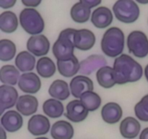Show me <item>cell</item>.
<instances>
[{
  "label": "cell",
  "mask_w": 148,
  "mask_h": 139,
  "mask_svg": "<svg viewBox=\"0 0 148 139\" xmlns=\"http://www.w3.org/2000/svg\"><path fill=\"white\" fill-rule=\"evenodd\" d=\"M113 69L114 80L119 85L137 82L141 79L143 75L141 65L126 54H122L116 58Z\"/></svg>",
  "instance_id": "obj_1"
},
{
  "label": "cell",
  "mask_w": 148,
  "mask_h": 139,
  "mask_svg": "<svg viewBox=\"0 0 148 139\" xmlns=\"http://www.w3.org/2000/svg\"><path fill=\"white\" fill-rule=\"evenodd\" d=\"M124 32L117 27H111L105 32L101 40V49L109 57H118L124 51Z\"/></svg>",
  "instance_id": "obj_2"
},
{
  "label": "cell",
  "mask_w": 148,
  "mask_h": 139,
  "mask_svg": "<svg viewBox=\"0 0 148 139\" xmlns=\"http://www.w3.org/2000/svg\"><path fill=\"white\" fill-rule=\"evenodd\" d=\"M75 31L76 29L66 28L59 33L52 47V52L57 61H66L75 56L74 35Z\"/></svg>",
  "instance_id": "obj_3"
},
{
  "label": "cell",
  "mask_w": 148,
  "mask_h": 139,
  "mask_svg": "<svg viewBox=\"0 0 148 139\" xmlns=\"http://www.w3.org/2000/svg\"><path fill=\"white\" fill-rule=\"evenodd\" d=\"M20 23L25 31L36 36L42 33L45 24L40 13L33 8H25L20 14Z\"/></svg>",
  "instance_id": "obj_4"
},
{
  "label": "cell",
  "mask_w": 148,
  "mask_h": 139,
  "mask_svg": "<svg viewBox=\"0 0 148 139\" xmlns=\"http://www.w3.org/2000/svg\"><path fill=\"white\" fill-rule=\"evenodd\" d=\"M116 18L124 23L130 24L137 20L140 10L137 3L131 0H119L113 6Z\"/></svg>",
  "instance_id": "obj_5"
},
{
  "label": "cell",
  "mask_w": 148,
  "mask_h": 139,
  "mask_svg": "<svg viewBox=\"0 0 148 139\" xmlns=\"http://www.w3.org/2000/svg\"><path fill=\"white\" fill-rule=\"evenodd\" d=\"M129 52L137 58H145L148 54V39L140 30H134L127 36Z\"/></svg>",
  "instance_id": "obj_6"
},
{
  "label": "cell",
  "mask_w": 148,
  "mask_h": 139,
  "mask_svg": "<svg viewBox=\"0 0 148 139\" xmlns=\"http://www.w3.org/2000/svg\"><path fill=\"white\" fill-rule=\"evenodd\" d=\"M27 49L30 53L36 56L47 54L50 49V42L44 35H36L29 38Z\"/></svg>",
  "instance_id": "obj_7"
},
{
  "label": "cell",
  "mask_w": 148,
  "mask_h": 139,
  "mask_svg": "<svg viewBox=\"0 0 148 139\" xmlns=\"http://www.w3.org/2000/svg\"><path fill=\"white\" fill-rule=\"evenodd\" d=\"M88 111L80 100L75 99L66 105L65 117L73 122H80L85 120L88 115Z\"/></svg>",
  "instance_id": "obj_8"
},
{
  "label": "cell",
  "mask_w": 148,
  "mask_h": 139,
  "mask_svg": "<svg viewBox=\"0 0 148 139\" xmlns=\"http://www.w3.org/2000/svg\"><path fill=\"white\" fill-rule=\"evenodd\" d=\"M18 92L14 87L8 85L0 86V113L14 107L18 100Z\"/></svg>",
  "instance_id": "obj_9"
},
{
  "label": "cell",
  "mask_w": 148,
  "mask_h": 139,
  "mask_svg": "<svg viewBox=\"0 0 148 139\" xmlns=\"http://www.w3.org/2000/svg\"><path fill=\"white\" fill-rule=\"evenodd\" d=\"M18 87L24 93L36 94L41 88V81L34 72H25L20 75Z\"/></svg>",
  "instance_id": "obj_10"
},
{
  "label": "cell",
  "mask_w": 148,
  "mask_h": 139,
  "mask_svg": "<svg viewBox=\"0 0 148 139\" xmlns=\"http://www.w3.org/2000/svg\"><path fill=\"white\" fill-rule=\"evenodd\" d=\"M70 92L75 98H79L84 93L92 91L93 82L90 78L85 75H77L72 78L69 84Z\"/></svg>",
  "instance_id": "obj_11"
},
{
  "label": "cell",
  "mask_w": 148,
  "mask_h": 139,
  "mask_svg": "<svg viewBox=\"0 0 148 139\" xmlns=\"http://www.w3.org/2000/svg\"><path fill=\"white\" fill-rule=\"evenodd\" d=\"M95 43V36L88 29L76 30L74 35V45L77 49L88 51L92 49Z\"/></svg>",
  "instance_id": "obj_12"
},
{
  "label": "cell",
  "mask_w": 148,
  "mask_h": 139,
  "mask_svg": "<svg viewBox=\"0 0 148 139\" xmlns=\"http://www.w3.org/2000/svg\"><path fill=\"white\" fill-rule=\"evenodd\" d=\"M51 127L49 119L42 114L32 116L27 122V130L33 136L45 135L49 131Z\"/></svg>",
  "instance_id": "obj_13"
},
{
  "label": "cell",
  "mask_w": 148,
  "mask_h": 139,
  "mask_svg": "<svg viewBox=\"0 0 148 139\" xmlns=\"http://www.w3.org/2000/svg\"><path fill=\"white\" fill-rule=\"evenodd\" d=\"M1 124L5 130L14 133L21 128L23 125V119L18 111L9 110L1 116Z\"/></svg>",
  "instance_id": "obj_14"
},
{
  "label": "cell",
  "mask_w": 148,
  "mask_h": 139,
  "mask_svg": "<svg viewBox=\"0 0 148 139\" xmlns=\"http://www.w3.org/2000/svg\"><path fill=\"white\" fill-rule=\"evenodd\" d=\"M113 14L109 8L99 7L95 9L91 15V23L100 29L106 28L112 23Z\"/></svg>",
  "instance_id": "obj_15"
},
{
  "label": "cell",
  "mask_w": 148,
  "mask_h": 139,
  "mask_svg": "<svg viewBox=\"0 0 148 139\" xmlns=\"http://www.w3.org/2000/svg\"><path fill=\"white\" fill-rule=\"evenodd\" d=\"M106 59L102 55H90L80 62L79 72L82 75H89L97 69L99 70L103 67L106 66Z\"/></svg>",
  "instance_id": "obj_16"
},
{
  "label": "cell",
  "mask_w": 148,
  "mask_h": 139,
  "mask_svg": "<svg viewBox=\"0 0 148 139\" xmlns=\"http://www.w3.org/2000/svg\"><path fill=\"white\" fill-rule=\"evenodd\" d=\"M38 107V101L37 98L32 95L26 94L19 97L16 104L17 111L23 116H30L35 114Z\"/></svg>",
  "instance_id": "obj_17"
},
{
  "label": "cell",
  "mask_w": 148,
  "mask_h": 139,
  "mask_svg": "<svg viewBox=\"0 0 148 139\" xmlns=\"http://www.w3.org/2000/svg\"><path fill=\"white\" fill-rule=\"evenodd\" d=\"M140 122L133 117H126L120 123V133L124 138H135L140 133Z\"/></svg>",
  "instance_id": "obj_18"
},
{
  "label": "cell",
  "mask_w": 148,
  "mask_h": 139,
  "mask_svg": "<svg viewBox=\"0 0 148 139\" xmlns=\"http://www.w3.org/2000/svg\"><path fill=\"white\" fill-rule=\"evenodd\" d=\"M123 114L121 106L115 102H108L101 109V117L105 122L115 124L120 121Z\"/></svg>",
  "instance_id": "obj_19"
},
{
  "label": "cell",
  "mask_w": 148,
  "mask_h": 139,
  "mask_svg": "<svg viewBox=\"0 0 148 139\" xmlns=\"http://www.w3.org/2000/svg\"><path fill=\"white\" fill-rule=\"evenodd\" d=\"M51 136L53 139H72L74 136V128L69 122L59 120L52 125Z\"/></svg>",
  "instance_id": "obj_20"
},
{
  "label": "cell",
  "mask_w": 148,
  "mask_h": 139,
  "mask_svg": "<svg viewBox=\"0 0 148 139\" xmlns=\"http://www.w3.org/2000/svg\"><path fill=\"white\" fill-rule=\"evenodd\" d=\"M56 65L59 73L66 78L73 77L80 70V63L75 55L68 60L57 61Z\"/></svg>",
  "instance_id": "obj_21"
},
{
  "label": "cell",
  "mask_w": 148,
  "mask_h": 139,
  "mask_svg": "<svg viewBox=\"0 0 148 139\" xmlns=\"http://www.w3.org/2000/svg\"><path fill=\"white\" fill-rule=\"evenodd\" d=\"M70 93L68 83L63 80H56L51 84L49 88V95L52 98L61 101L67 99Z\"/></svg>",
  "instance_id": "obj_22"
},
{
  "label": "cell",
  "mask_w": 148,
  "mask_h": 139,
  "mask_svg": "<svg viewBox=\"0 0 148 139\" xmlns=\"http://www.w3.org/2000/svg\"><path fill=\"white\" fill-rule=\"evenodd\" d=\"M17 27L18 19L13 12L5 11L0 14V29L1 31L11 33L15 31Z\"/></svg>",
  "instance_id": "obj_23"
},
{
  "label": "cell",
  "mask_w": 148,
  "mask_h": 139,
  "mask_svg": "<svg viewBox=\"0 0 148 139\" xmlns=\"http://www.w3.org/2000/svg\"><path fill=\"white\" fill-rule=\"evenodd\" d=\"M90 9L83 1H78L71 8L70 15L72 20L77 23H85L90 17Z\"/></svg>",
  "instance_id": "obj_24"
},
{
  "label": "cell",
  "mask_w": 148,
  "mask_h": 139,
  "mask_svg": "<svg viewBox=\"0 0 148 139\" xmlns=\"http://www.w3.org/2000/svg\"><path fill=\"white\" fill-rule=\"evenodd\" d=\"M20 78V72L14 65H6L1 67L0 70V80L4 85H16Z\"/></svg>",
  "instance_id": "obj_25"
},
{
  "label": "cell",
  "mask_w": 148,
  "mask_h": 139,
  "mask_svg": "<svg viewBox=\"0 0 148 139\" xmlns=\"http://www.w3.org/2000/svg\"><path fill=\"white\" fill-rule=\"evenodd\" d=\"M36 65L35 56L27 51L20 52L15 58V65L21 72H28L34 69Z\"/></svg>",
  "instance_id": "obj_26"
},
{
  "label": "cell",
  "mask_w": 148,
  "mask_h": 139,
  "mask_svg": "<svg viewBox=\"0 0 148 139\" xmlns=\"http://www.w3.org/2000/svg\"><path fill=\"white\" fill-rule=\"evenodd\" d=\"M96 79L98 84L104 88H111L116 85L114 76V69L109 66H105L98 70Z\"/></svg>",
  "instance_id": "obj_27"
},
{
  "label": "cell",
  "mask_w": 148,
  "mask_h": 139,
  "mask_svg": "<svg viewBox=\"0 0 148 139\" xmlns=\"http://www.w3.org/2000/svg\"><path fill=\"white\" fill-rule=\"evenodd\" d=\"M64 107L63 104L55 98H49L44 101L43 111L44 114L51 118H58L63 114Z\"/></svg>",
  "instance_id": "obj_28"
},
{
  "label": "cell",
  "mask_w": 148,
  "mask_h": 139,
  "mask_svg": "<svg viewBox=\"0 0 148 139\" xmlns=\"http://www.w3.org/2000/svg\"><path fill=\"white\" fill-rule=\"evenodd\" d=\"M56 70L53 61L48 56L40 57L36 64V70L42 78H51L55 74Z\"/></svg>",
  "instance_id": "obj_29"
},
{
  "label": "cell",
  "mask_w": 148,
  "mask_h": 139,
  "mask_svg": "<svg viewBox=\"0 0 148 139\" xmlns=\"http://www.w3.org/2000/svg\"><path fill=\"white\" fill-rule=\"evenodd\" d=\"M79 100L89 111H95L101 104V96L93 91L84 93L79 98Z\"/></svg>",
  "instance_id": "obj_30"
},
{
  "label": "cell",
  "mask_w": 148,
  "mask_h": 139,
  "mask_svg": "<svg viewBox=\"0 0 148 139\" xmlns=\"http://www.w3.org/2000/svg\"><path fill=\"white\" fill-rule=\"evenodd\" d=\"M16 54V46L14 42L9 39L0 41V59L2 62H8L14 57Z\"/></svg>",
  "instance_id": "obj_31"
},
{
  "label": "cell",
  "mask_w": 148,
  "mask_h": 139,
  "mask_svg": "<svg viewBox=\"0 0 148 139\" xmlns=\"http://www.w3.org/2000/svg\"><path fill=\"white\" fill-rule=\"evenodd\" d=\"M135 115L140 121L148 122V94L143 96L134 107Z\"/></svg>",
  "instance_id": "obj_32"
},
{
  "label": "cell",
  "mask_w": 148,
  "mask_h": 139,
  "mask_svg": "<svg viewBox=\"0 0 148 139\" xmlns=\"http://www.w3.org/2000/svg\"><path fill=\"white\" fill-rule=\"evenodd\" d=\"M15 4V0H0V7L2 9H8L12 7Z\"/></svg>",
  "instance_id": "obj_33"
},
{
  "label": "cell",
  "mask_w": 148,
  "mask_h": 139,
  "mask_svg": "<svg viewBox=\"0 0 148 139\" xmlns=\"http://www.w3.org/2000/svg\"><path fill=\"white\" fill-rule=\"evenodd\" d=\"M22 3L25 7H36L41 3V0H22Z\"/></svg>",
  "instance_id": "obj_34"
},
{
  "label": "cell",
  "mask_w": 148,
  "mask_h": 139,
  "mask_svg": "<svg viewBox=\"0 0 148 139\" xmlns=\"http://www.w3.org/2000/svg\"><path fill=\"white\" fill-rule=\"evenodd\" d=\"M82 1L90 9L96 7V6H98L101 3V1H100V0H82Z\"/></svg>",
  "instance_id": "obj_35"
},
{
  "label": "cell",
  "mask_w": 148,
  "mask_h": 139,
  "mask_svg": "<svg viewBox=\"0 0 148 139\" xmlns=\"http://www.w3.org/2000/svg\"><path fill=\"white\" fill-rule=\"evenodd\" d=\"M140 139H148V127H146L140 133Z\"/></svg>",
  "instance_id": "obj_36"
},
{
  "label": "cell",
  "mask_w": 148,
  "mask_h": 139,
  "mask_svg": "<svg viewBox=\"0 0 148 139\" xmlns=\"http://www.w3.org/2000/svg\"><path fill=\"white\" fill-rule=\"evenodd\" d=\"M1 139H7V134H6L5 129L2 126L1 127Z\"/></svg>",
  "instance_id": "obj_37"
},
{
  "label": "cell",
  "mask_w": 148,
  "mask_h": 139,
  "mask_svg": "<svg viewBox=\"0 0 148 139\" xmlns=\"http://www.w3.org/2000/svg\"><path fill=\"white\" fill-rule=\"evenodd\" d=\"M145 75L146 79L148 81V65L145 68Z\"/></svg>",
  "instance_id": "obj_38"
},
{
  "label": "cell",
  "mask_w": 148,
  "mask_h": 139,
  "mask_svg": "<svg viewBox=\"0 0 148 139\" xmlns=\"http://www.w3.org/2000/svg\"><path fill=\"white\" fill-rule=\"evenodd\" d=\"M137 2L140 3V4H148V0H137Z\"/></svg>",
  "instance_id": "obj_39"
},
{
  "label": "cell",
  "mask_w": 148,
  "mask_h": 139,
  "mask_svg": "<svg viewBox=\"0 0 148 139\" xmlns=\"http://www.w3.org/2000/svg\"><path fill=\"white\" fill-rule=\"evenodd\" d=\"M36 139H49L48 138H46V137H39V138H37Z\"/></svg>",
  "instance_id": "obj_40"
}]
</instances>
